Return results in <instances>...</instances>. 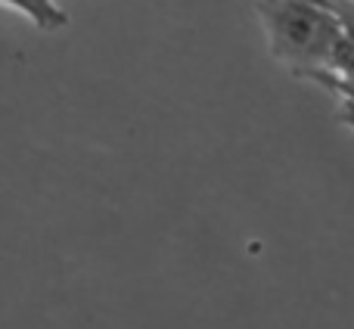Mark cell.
Wrapping results in <instances>:
<instances>
[{"mask_svg": "<svg viewBox=\"0 0 354 329\" xmlns=\"http://www.w3.org/2000/svg\"><path fill=\"white\" fill-rule=\"evenodd\" d=\"M255 12L280 66L299 78L333 68L345 35L324 0H255Z\"/></svg>", "mask_w": 354, "mask_h": 329, "instance_id": "cell-1", "label": "cell"}, {"mask_svg": "<svg viewBox=\"0 0 354 329\" xmlns=\"http://www.w3.org/2000/svg\"><path fill=\"white\" fill-rule=\"evenodd\" d=\"M0 6L25 16L37 31H59L68 25V12L56 0H0Z\"/></svg>", "mask_w": 354, "mask_h": 329, "instance_id": "cell-2", "label": "cell"}, {"mask_svg": "<svg viewBox=\"0 0 354 329\" xmlns=\"http://www.w3.org/2000/svg\"><path fill=\"white\" fill-rule=\"evenodd\" d=\"M324 3L333 10V16H336L339 25H342L345 41L354 47V0H324Z\"/></svg>", "mask_w": 354, "mask_h": 329, "instance_id": "cell-3", "label": "cell"}]
</instances>
